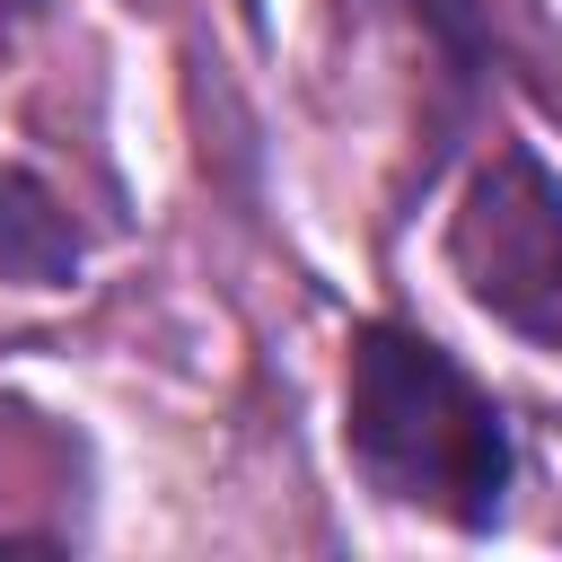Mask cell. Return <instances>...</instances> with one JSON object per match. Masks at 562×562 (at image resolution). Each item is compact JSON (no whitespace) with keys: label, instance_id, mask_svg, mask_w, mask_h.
I'll use <instances>...</instances> for the list:
<instances>
[{"label":"cell","instance_id":"cell-4","mask_svg":"<svg viewBox=\"0 0 562 562\" xmlns=\"http://www.w3.org/2000/svg\"><path fill=\"white\" fill-rule=\"evenodd\" d=\"M0 9H35V0H0Z\"/></svg>","mask_w":562,"mask_h":562},{"label":"cell","instance_id":"cell-2","mask_svg":"<svg viewBox=\"0 0 562 562\" xmlns=\"http://www.w3.org/2000/svg\"><path fill=\"white\" fill-rule=\"evenodd\" d=\"M448 263L483 316L562 351V176L536 149H492L448 220Z\"/></svg>","mask_w":562,"mask_h":562},{"label":"cell","instance_id":"cell-1","mask_svg":"<svg viewBox=\"0 0 562 562\" xmlns=\"http://www.w3.org/2000/svg\"><path fill=\"white\" fill-rule=\"evenodd\" d=\"M342 439L351 465L448 527H492L509 501V430L501 404L430 342L404 325H360L351 378H342Z\"/></svg>","mask_w":562,"mask_h":562},{"label":"cell","instance_id":"cell-3","mask_svg":"<svg viewBox=\"0 0 562 562\" xmlns=\"http://www.w3.org/2000/svg\"><path fill=\"white\" fill-rule=\"evenodd\" d=\"M79 272V228L53 202V184H35L26 167H0V281L26 290H61Z\"/></svg>","mask_w":562,"mask_h":562}]
</instances>
